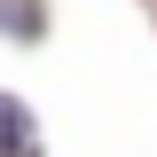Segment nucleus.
Wrapping results in <instances>:
<instances>
[{
  "label": "nucleus",
  "mask_w": 157,
  "mask_h": 157,
  "mask_svg": "<svg viewBox=\"0 0 157 157\" xmlns=\"http://www.w3.org/2000/svg\"><path fill=\"white\" fill-rule=\"evenodd\" d=\"M39 149V126H32V110H24L16 94H0V157H32Z\"/></svg>",
  "instance_id": "f257e3e1"
}]
</instances>
